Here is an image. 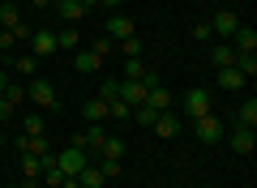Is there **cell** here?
<instances>
[{
    "mask_svg": "<svg viewBox=\"0 0 257 188\" xmlns=\"http://www.w3.org/2000/svg\"><path fill=\"white\" fill-rule=\"evenodd\" d=\"M159 116H163V111H155L150 103H142V107H133V120H138L142 128H155V120H159Z\"/></svg>",
    "mask_w": 257,
    "mask_h": 188,
    "instance_id": "obj_24",
    "label": "cell"
},
{
    "mask_svg": "<svg viewBox=\"0 0 257 188\" xmlns=\"http://www.w3.org/2000/svg\"><path fill=\"white\" fill-rule=\"evenodd\" d=\"M146 103L155 111H172V90L167 86H155V90H146Z\"/></svg>",
    "mask_w": 257,
    "mask_h": 188,
    "instance_id": "obj_19",
    "label": "cell"
},
{
    "mask_svg": "<svg viewBox=\"0 0 257 188\" xmlns=\"http://www.w3.org/2000/svg\"><path fill=\"white\" fill-rule=\"evenodd\" d=\"M22 133L39 137V133H43V116H39V111H30V116H22Z\"/></svg>",
    "mask_w": 257,
    "mask_h": 188,
    "instance_id": "obj_29",
    "label": "cell"
},
{
    "mask_svg": "<svg viewBox=\"0 0 257 188\" xmlns=\"http://www.w3.org/2000/svg\"><path fill=\"white\" fill-rule=\"evenodd\" d=\"M0 150H5V133H0Z\"/></svg>",
    "mask_w": 257,
    "mask_h": 188,
    "instance_id": "obj_42",
    "label": "cell"
},
{
    "mask_svg": "<svg viewBox=\"0 0 257 188\" xmlns=\"http://www.w3.org/2000/svg\"><path fill=\"white\" fill-rule=\"evenodd\" d=\"M13 116H18V107H13L9 99H0V124H5V120H13Z\"/></svg>",
    "mask_w": 257,
    "mask_h": 188,
    "instance_id": "obj_34",
    "label": "cell"
},
{
    "mask_svg": "<svg viewBox=\"0 0 257 188\" xmlns=\"http://www.w3.org/2000/svg\"><path fill=\"white\" fill-rule=\"evenodd\" d=\"M18 150L22 154H52V145H47V133H39V137L18 133Z\"/></svg>",
    "mask_w": 257,
    "mask_h": 188,
    "instance_id": "obj_13",
    "label": "cell"
},
{
    "mask_svg": "<svg viewBox=\"0 0 257 188\" xmlns=\"http://www.w3.org/2000/svg\"><path fill=\"white\" fill-rule=\"evenodd\" d=\"M223 141H227L236 154H253V150H257V133H253V128H244V124L227 128V133H223Z\"/></svg>",
    "mask_w": 257,
    "mask_h": 188,
    "instance_id": "obj_5",
    "label": "cell"
},
{
    "mask_svg": "<svg viewBox=\"0 0 257 188\" xmlns=\"http://www.w3.org/2000/svg\"><path fill=\"white\" fill-rule=\"evenodd\" d=\"M155 133L159 137H176L180 133V116H176V111H163V116L155 120Z\"/></svg>",
    "mask_w": 257,
    "mask_h": 188,
    "instance_id": "obj_22",
    "label": "cell"
},
{
    "mask_svg": "<svg viewBox=\"0 0 257 188\" xmlns=\"http://www.w3.org/2000/svg\"><path fill=\"white\" fill-rule=\"evenodd\" d=\"M56 13H60V22H82L86 9H82V0H52Z\"/></svg>",
    "mask_w": 257,
    "mask_h": 188,
    "instance_id": "obj_17",
    "label": "cell"
},
{
    "mask_svg": "<svg viewBox=\"0 0 257 188\" xmlns=\"http://www.w3.org/2000/svg\"><path fill=\"white\" fill-rule=\"evenodd\" d=\"M90 52H94V56H99V60H107V56H111V52H116V43H111V39H107V35H99V39H94V47H90Z\"/></svg>",
    "mask_w": 257,
    "mask_h": 188,
    "instance_id": "obj_30",
    "label": "cell"
},
{
    "mask_svg": "<svg viewBox=\"0 0 257 188\" xmlns=\"http://www.w3.org/2000/svg\"><path fill=\"white\" fill-rule=\"evenodd\" d=\"M128 35H133V18L111 13V18H107V39H111V43H120V39H128Z\"/></svg>",
    "mask_w": 257,
    "mask_h": 188,
    "instance_id": "obj_11",
    "label": "cell"
},
{
    "mask_svg": "<svg viewBox=\"0 0 257 188\" xmlns=\"http://www.w3.org/2000/svg\"><path fill=\"white\" fill-rule=\"evenodd\" d=\"M60 188H77V179H64V184H60Z\"/></svg>",
    "mask_w": 257,
    "mask_h": 188,
    "instance_id": "obj_40",
    "label": "cell"
},
{
    "mask_svg": "<svg viewBox=\"0 0 257 188\" xmlns=\"http://www.w3.org/2000/svg\"><path fill=\"white\" fill-rule=\"evenodd\" d=\"M64 179H69V175H64V171H60V167H56V162H52V167H47V171H43V184H47V188H60V184H64Z\"/></svg>",
    "mask_w": 257,
    "mask_h": 188,
    "instance_id": "obj_32",
    "label": "cell"
},
{
    "mask_svg": "<svg viewBox=\"0 0 257 188\" xmlns=\"http://www.w3.org/2000/svg\"><path fill=\"white\" fill-rule=\"evenodd\" d=\"M73 69H77V73H99L103 60L90 52V47H77V52H73Z\"/></svg>",
    "mask_w": 257,
    "mask_h": 188,
    "instance_id": "obj_14",
    "label": "cell"
},
{
    "mask_svg": "<svg viewBox=\"0 0 257 188\" xmlns=\"http://www.w3.org/2000/svg\"><path fill=\"white\" fill-rule=\"evenodd\" d=\"M30 5H35V9H47V5H52V0H30Z\"/></svg>",
    "mask_w": 257,
    "mask_h": 188,
    "instance_id": "obj_39",
    "label": "cell"
},
{
    "mask_svg": "<svg viewBox=\"0 0 257 188\" xmlns=\"http://www.w3.org/2000/svg\"><path fill=\"white\" fill-rule=\"evenodd\" d=\"M82 9H86V13H90V9H99V0H82Z\"/></svg>",
    "mask_w": 257,
    "mask_h": 188,
    "instance_id": "obj_37",
    "label": "cell"
},
{
    "mask_svg": "<svg viewBox=\"0 0 257 188\" xmlns=\"http://www.w3.org/2000/svg\"><path fill=\"white\" fill-rule=\"evenodd\" d=\"M236 124H244V128H257V99H253V94H248V99L236 107Z\"/></svg>",
    "mask_w": 257,
    "mask_h": 188,
    "instance_id": "obj_18",
    "label": "cell"
},
{
    "mask_svg": "<svg viewBox=\"0 0 257 188\" xmlns=\"http://www.w3.org/2000/svg\"><path fill=\"white\" fill-rule=\"evenodd\" d=\"M193 39H202V43H210V39H214L210 22H197V26H193Z\"/></svg>",
    "mask_w": 257,
    "mask_h": 188,
    "instance_id": "obj_33",
    "label": "cell"
},
{
    "mask_svg": "<svg viewBox=\"0 0 257 188\" xmlns=\"http://www.w3.org/2000/svg\"><path fill=\"white\" fill-rule=\"evenodd\" d=\"M0 99H9L13 107H22V99H26V86H22V81H9V86L0 90Z\"/></svg>",
    "mask_w": 257,
    "mask_h": 188,
    "instance_id": "obj_26",
    "label": "cell"
},
{
    "mask_svg": "<svg viewBox=\"0 0 257 188\" xmlns=\"http://www.w3.org/2000/svg\"><path fill=\"white\" fill-rule=\"evenodd\" d=\"M103 184H107V175H103L99 162H86V167L77 171V188H103Z\"/></svg>",
    "mask_w": 257,
    "mask_h": 188,
    "instance_id": "obj_12",
    "label": "cell"
},
{
    "mask_svg": "<svg viewBox=\"0 0 257 188\" xmlns=\"http://www.w3.org/2000/svg\"><path fill=\"white\" fill-rule=\"evenodd\" d=\"M116 47H120V52H124V56H128V60H133V56H142V52H146V43H142V39H138V35H128V39H120V43H116Z\"/></svg>",
    "mask_w": 257,
    "mask_h": 188,
    "instance_id": "obj_27",
    "label": "cell"
},
{
    "mask_svg": "<svg viewBox=\"0 0 257 188\" xmlns=\"http://www.w3.org/2000/svg\"><path fill=\"white\" fill-rule=\"evenodd\" d=\"M202 188H214V184H202Z\"/></svg>",
    "mask_w": 257,
    "mask_h": 188,
    "instance_id": "obj_44",
    "label": "cell"
},
{
    "mask_svg": "<svg viewBox=\"0 0 257 188\" xmlns=\"http://www.w3.org/2000/svg\"><path fill=\"white\" fill-rule=\"evenodd\" d=\"M150 64L142 60V56H133V60H124V81H146Z\"/></svg>",
    "mask_w": 257,
    "mask_h": 188,
    "instance_id": "obj_23",
    "label": "cell"
},
{
    "mask_svg": "<svg viewBox=\"0 0 257 188\" xmlns=\"http://www.w3.org/2000/svg\"><path fill=\"white\" fill-rule=\"evenodd\" d=\"M0 26L9 30V35H18V39H30V26L22 22V9H18V5H0Z\"/></svg>",
    "mask_w": 257,
    "mask_h": 188,
    "instance_id": "obj_6",
    "label": "cell"
},
{
    "mask_svg": "<svg viewBox=\"0 0 257 188\" xmlns=\"http://www.w3.org/2000/svg\"><path fill=\"white\" fill-rule=\"evenodd\" d=\"M236 69L253 81V77H257V56H236Z\"/></svg>",
    "mask_w": 257,
    "mask_h": 188,
    "instance_id": "obj_31",
    "label": "cell"
},
{
    "mask_svg": "<svg viewBox=\"0 0 257 188\" xmlns=\"http://www.w3.org/2000/svg\"><path fill=\"white\" fill-rule=\"evenodd\" d=\"M82 116H86V124H103V120H107V103L94 94V99L82 103Z\"/></svg>",
    "mask_w": 257,
    "mask_h": 188,
    "instance_id": "obj_15",
    "label": "cell"
},
{
    "mask_svg": "<svg viewBox=\"0 0 257 188\" xmlns=\"http://www.w3.org/2000/svg\"><path fill=\"white\" fill-rule=\"evenodd\" d=\"M210 60H214V69H231V64H236V47L231 43H214Z\"/></svg>",
    "mask_w": 257,
    "mask_h": 188,
    "instance_id": "obj_20",
    "label": "cell"
},
{
    "mask_svg": "<svg viewBox=\"0 0 257 188\" xmlns=\"http://www.w3.org/2000/svg\"><path fill=\"white\" fill-rule=\"evenodd\" d=\"M107 116H116V120H133V107H128L124 99H107Z\"/></svg>",
    "mask_w": 257,
    "mask_h": 188,
    "instance_id": "obj_28",
    "label": "cell"
},
{
    "mask_svg": "<svg viewBox=\"0 0 257 188\" xmlns=\"http://www.w3.org/2000/svg\"><path fill=\"white\" fill-rule=\"evenodd\" d=\"M231 47H236V56H257V30L240 22L236 35H231Z\"/></svg>",
    "mask_w": 257,
    "mask_h": 188,
    "instance_id": "obj_8",
    "label": "cell"
},
{
    "mask_svg": "<svg viewBox=\"0 0 257 188\" xmlns=\"http://www.w3.org/2000/svg\"><path fill=\"white\" fill-rule=\"evenodd\" d=\"M214 73H219V86H223V90H244V86H248V77L236 69V64H231V69H214Z\"/></svg>",
    "mask_w": 257,
    "mask_h": 188,
    "instance_id": "obj_16",
    "label": "cell"
},
{
    "mask_svg": "<svg viewBox=\"0 0 257 188\" xmlns=\"http://www.w3.org/2000/svg\"><path fill=\"white\" fill-rule=\"evenodd\" d=\"M13 188H30V184H13Z\"/></svg>",
    "mask_w": 257,
    "mask_h": 188,
    "instance_id": "obj_43",
    "label": "cell"
},
{
    "mask_svg": "<svg viewBox=\"0 0 257 188\" xmlns=\"http://www.w3.org/2000/svg\"><path fill=\"white\" fill-rule=\"evenodd\" d=\"M236 26H240V18H236L231 9H219V13L210 18V30H214V35H223V39H231V35H236Z\"/></svg>",
    "mask_w": 257,
    "mask_h": 188,
    "instance_id": "obj_10",
    "label": "cell"
},
{
    "mask_svg": "<svg viewBox=\"0 0 257 188\" xmlns=\"http://www.w3.org/2000/svg\"><path fill=\"white\" fill-rule=\"evenodd\" d=\"M116 99H124L128 107H142V103H146V86H142V81H124V77H120Z\"/></svg>",
    "mask_w": 257,
    "mask_h": 188,
    "instance_id": "obj_9",
    "label": "cell"
},
{
    "mask_svg": "<svg viewBox=\"0 0 257 188\" xmlns=\"http://www.w3.org/2000/svg\"><path fill=\"white\" fill-rule=\"evenodd\" d=\"M9 69L18 73V77H35V73H39V60H35V56H9Z\"/></svg>",
    "mask_w": 257,
    "mask_h": 188,
    "instance_id": "obj_21",
    "label": "cell"
},
{
    "mask_svg": "<svg viewBox=\"0 0 257 188\" xmlns=\"http://www.w3.org/2000/svg\"><path fill=\"white\" fill-rule=\"evenodd\" d=\"M193 133H197V141H202V145H219L223 133H227V124H223L214 111H206L202 120H193Z\"/></svg>",
    "mask_w": 257,
    "mask_h": 188,
    "instance_id": "obj_2",
    "label": "cell"
},
{
    "mask_svg": "<svg viewBox=\"0 0 257 188\" xmlns=\"http://www.w3.org/2000/svg\"><path fill=\"white\" fill-rule=\"evenodd\" d=\"M86 162H90V154H86V150H73V145H64V150L56 154V167H60L69 179H77V171H82Z\"/></svg>",
    "mask_w": 257,
    "mask_h": 188,
    "instance_id": "obj_4",
    "label": "cell"
},
{
    "mask_svg": "<svg viewBox=\"0 0 257 188\" xmlns=\"http://www.w3.org/2000/svg\"><path fill=\"white\" fill-rule=\"evenodd\" d=\"M13 43H18V35H9V30H0V52H13Z\"/></svg>",
    "mask_w": 257,
    "mask_h": 188,
    "instance_id": "obj_35",
    "label": "cell"
},
{
    "mask_svg": "<svg viewBox=\"0 0 257 188\" xmlns=\"http://www.w3.org/2000/svg\"><path fill=\"white\" fill-rule=\"evenodd\" d=\"M0 5H18V0H0Z\"/></svg>",
    "mask_w": 257,
    "mask_h": 188,
    "instance_id": "obj_41",
    "label": "cell"
},
{
    "mask_svg": "<svg viewBox=\"0 0 257 188\" xmlns=\"http://www.w3.org/2000/svg\"><path fill=\"white\" fill-rule=\"evenodd\" d=\"M56 52H77V30H56Z\"/></svg>",
    "mask_w": 257,
    "mask_h": 188,
    "instance_id": "obj_25",
    "label": "cell"
},
{
    "mask_svg": "<svg viewBox=\"0 0 257 188\" xmlns=\"http://www.w3.org/2000/svg\"><path fill=\"white\" fill-rule=\"evenodd\" d=\"M26 99L35 103L39 111H52L56 107V86L47 77H30V86H26Z\"/></svg>",
    "mask_w": 257,
    "mask_h": 188,
    "instance_id": "obj_3",
    "label": "cell"
},
{
    "mask_svg": "<svg viewBox=\"0 0 257 188\" xmlns=\"http://www.w3.org/2000/svg\"><path fill=\"white\" fill-rule=\"evenodd\" d=\"M5 86H9V69H0V90H5Z\"/></svg>",
    "mask_w": 257,
    "mask_h": 188,
    "instance_id": "obj_38",
    "label": "cell"
},
{
    "mask_svg": "<svg viewBox=\"0 0 257 188\" xmlns=\"http://www.w3.org/2000/svg\"><path fill=\"white\" fill-rule=\"evenodd\" d=\"M30 56L35 60L56 56V30H30Z\"/></svg>",
    "mask_w": 257,
    "mask_h": 188,
    "instance_id": "obj_7",
    "label": "cell"
},
{
    "mask_svg": "<svg viewBox=\"0 0 257 188\" xmlns=\"http://www.w3.org/2000/svg\"><path fill=\"white\" fill-rule=\"evenodd\" d=\"M99 5H103L107 13H120V5H124V0H99Z\"/></svg>",
    "mask_w": 257,
    "mask_h": 188,
    "instance_id": "obj_36",
    "label": "cell"
},
{
    "mask_svg": "<svg viewBox=\"0 0 257 188\" xmlns=\"http://www.w3.org/2000/svg\"><path fill=\"white\" fill-rule=\"evenodd\" d=\"M210 107H214V90H206V86H193L189 94H184V103H180V111L189 120H202Z\"/></svg>",
    "mask_w": 257,
    "mask_h": 188,
    "instance_id": "obj_1",
    "label": "cell"
}]
</instances>
